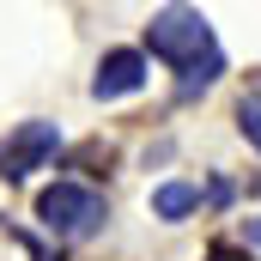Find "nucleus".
<instances>
[{
    "label": "nucleus",
    "mask_w": 261,
    "mask_h": 261,
    "mask_svg": "<svg viewBox=\"0 0 261 261\" xmlns=\"http://www.w3.org/2000/svg\"><path fill=\"white\" fill-rule=\"evenodd\" d=\"M146 55L164 61V67H176V73L206 61V55H219L206 12H200V6H158L152 24H146Z\"/></svg>",
    "instance_id": "f257e3e1"
},
{
    "label": "nucleus",
    "mask_w": 261,
    "mask_h": 261,
    "mask_svg": "<svg viewBox=\"0 0 261 261\" xmlns=\"http://www.w3.org/2000/svg\"><path fill=\"white\" fill-rule=\"evenodd\" d=\"M37 225L61 243H85L110 225V200L97 189H85V182H49L37 195Z\"/></svg>",
    "instance_id": "f03ea898"
},
{
    "label": "nucleus",
    "mask_w": 261,
    "mask_h": 261,
    "mask_svg": "<svg viewBox=\"0 0 261 261\" xmlns=\"http://www.w3.org/2000/svg\"><path fill=\"white\" fill-rule=\"evenodd\" d=\"M55 152H61V128L55 122H18V128L0 140V182H24Z\"/></svg>",
    "instance_id": "7ed1b4c3"
},
{
    "label": "nucleus",
    "mask_w": 261,
    "mask_h": 261,
    "mask_svg": "<svg viewBox=\"0 0 261 261\" xmlns=\"http://www.w3.org/2000/svg\"><path fill=\"white\" fill-rule=\"evenodd\" d=\"M146 73H152V61H146V49H110V55L97 61V73H91V97H97V103H116V97H134V91L146 85Z\"/></svg>",
    "instance_id": "20e7f679"
},
{
    "label": "nucleus",
    "mask_w": 261,
    "mask_h": 261,
    "mask_svg": "<svg viewBox=\"0 0 261 261\" xmlns=\"http://www.w3.org/2000/svg\"><path fill=\"white\" fill-rule=\"evenodd\" d=\"M146 206H152V219H164V225H182L195 206H206V195H200L195 182H158Z\"/></svg>",
    "instance_id": "39448f33"
},
{
    "label": "nucleus",
    "mask_w": 261,
    "mask_h": 261,
    "mask_svg": "<svg viewBox=\"0 0 261 261\" xmlns=\"http://www.w3.org/2000/svg\"><path fill=\"white\" fill-rule=\"evenodd\" d=\"M219 79H225V55H206V61H195V67H182V73H176L170 97H176V103H195L200 91H206V85H219Z\"/></svg>",
    "instance_id": "423d86ee"
},
{
    "label": "nucleus",
    "mask_w": 261,
    "mask_h": 261,
    "mask_svg": "<svg viewBox=\"0 0 261 261\" xmlns=\"http://www.w3.org/2000/svg\"><path fill=\"white\" fill-rule=\"evenodd\" d=\"M237 134L261 152V79H249V85H243V97H237Z\"/></svg>",
    "instance_id": "0eeeda50"
},
{
    "label": "nucleus",
    "mask_w": 261,
    "mask_h": 261,
    "mask_svg": "<svg viewBox=\"0 0 261 261\" xmlns=\"http://www.w3.org/2000/svg\"><path fill=\"white\" fill-rule=\"evenodd\" d=\"M200 261H255V255H249V243H213Z\"/></svg>",
    "instance_id": "6e6552de"
},
{
    "label": "nucleus",
    "mask_w": 261,
    "mask_h": 261,
    "mask_svg": "<svg viewBox=\"0 0 261 261\" xmlns=\"http://www.w3.org/2000/svg\"><path fill=\"white\" fill-rule=\"evenodd\" d=\"M231 200V182H206V206H225Z\"/></svg>",
    "instance_id": "1a4fd4ad"
},
{
    "label": "nucleus",
    "mask_w": 261,
    "mask_h": 261,
    "mask_svg": "<svg viewBox=\"0 0 261 261\" xmlns=\"http://www.w3.org/2000/svg\"><path fill=\"white\" fill-rule=\"evenodd\" d=\"M243 237H249V249H261V219H249V225H243Z\"/></svg>",
    "instance_id": "9d476101"
}]
</instances>
